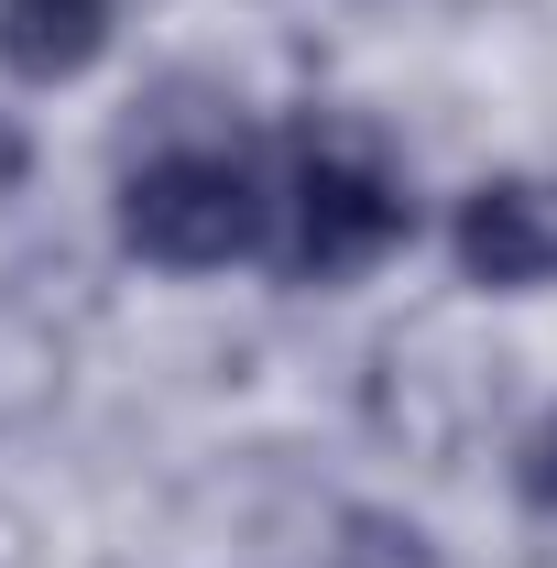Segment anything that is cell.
Masks as SVG:
<instances>
[{
	"instance_id": "6da1fadb",
	"label": "cell",
	"mask_w": 557,
	"mask_h": 568,
	"mask_svg": "<svg viewBox=\"0 0 557 568\" xmlns=\"http://www.w3.org/2000/svg\"><path fill=\"white\" fill-rule=\"evenodd\" d=\"M405 230H416V209H405V175H394L383 132H361V121H306L295 132L284 186H274V241H263L284 284H306V295L361 284Z\"/></svg>"
},
{
	"instance_id": "7a4b0ae2",
	"label": "cell",
	"mask_w": 557,
	"mask_h": 568,
	"mask_svg": "<svg viewBox=\"0 0 557 568\" xmlns=\"http://www.w3.org/2000/svg\"><path fill=\"white\" fill-rule=\"evenodd\" d=\"M263 241H274V186L252 175V153L164 142L121 175V252L153 274H230Z\"/></svg>"
},
{
	"instance_id": "3957f363",
	"label": "cell",
	"mask_w": 557,
	"mask_h": 568,
	"mask_svg": "<svg viewBox=\"0 0 557 568\" xmlns=\"http://www.w3.org/2000/svg\"><path fill=\"white\" fill-rule=\"evenodd\" d=\"M448 263L482 295H536L557 284V186L547 175H482L448 219Z\"/></svg>"
},
{
	"instance_id": "277c9868",
	"label": "cell",
	"mask_w": 557,
	"mask_h": 568,
	"mask_svg": "<svg viewBox=\"0 0 557 568\" xmlns=\"http://www.w3.org/2000/svg\"><path fill=\"white\" fill-rule=\"evenodd\" d=\"M121 0H0V67L22 88H67L110 55Z\"/></svg>"
},
{
	"instance_id": "5b68a950",
	"label": "cell",
	"mask_w": 557,
	"mask_h": 568,
	"mask_svg": "<svg viewBox=\"0 0 557 568\" xmlns=\"http://www.w3.org/2000/svg\"><path fill=\"white\" fill-rule=\"evenodd\" d=\"M33 284H44V263L33 274H0V426L44 416L67 394V328H55V306Z\"/></svg>"
},
{
	"instance_id": "8992f818",
	"label": "cell",
	"mask_w": 557,
	"mask_h": 568,
	"mask_svg": "<svg viewBox=\"0 0 557 568\" xmlns=\"http://www.w3.org/2000/svg\"><path fill=\"white\" fill-rule=\"evenodd\" d=\"M328 568H437V547H426L416 525H383V514H350V547Z\"/></svg>"
},
{
	"instance_id": "52a82bcc",
	"label": "cell",
	"mask_w": 557,
	"mask_h": 568,
	"mask_svg": "<svg viewBox=\"0 0 557 568\" xmlns=\"http://www.w3.org/2000/svg\"><path fill=\"white\" fill-rule=\"evenodd\" d=\"M514 481H525V503H547V514H557V416L525 437V470H514Z\"/></svg>"
},
{
	"instance_id": "ba28073f",
	"label": "cell",
	"mask_w": 557,
	"mask_h": 568,
	"mask_svg": "<svg viewBox=\"0 0 557 568\" xmlns=\"http://www.w3.org/2000/svg\"><path fill=\"white\" fill-rule=\"evenodd\" d=\"M22 175H33V132H22V121L0 110V209L22 197Z\"/></svg>"
}]
</instances>
